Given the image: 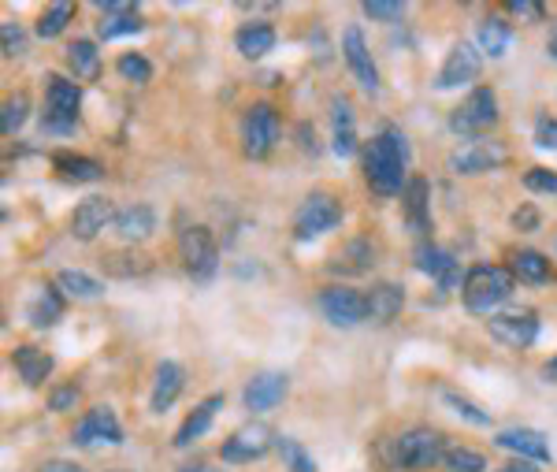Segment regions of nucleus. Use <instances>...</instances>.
<instances>
[{"label": "nucleus", "mask_w": 557, "mask_h": 472, "mask_svg": "<svg viewBox=\"0 0 557 472\" xmlns=\"http://www.w3.org/2000/svg\"><path fill=\"white\" fill-rule=\"evenodd\" d=\"M405 164H409V142L394 127L379 131L364 149V179L383 197L402 194V186H409L405 183Z\"/></svg>", "instance_id": "f257e3e1"}, {"label": "nucleus", "mask_w": 557, "mask_h": 472, "mask_svg": "<svg viewBox=\"0 0 557 472\" xmlns=\"http://www.w3.org/2000/svg\"><path fill=\"white\" fill-rule=\"evenodd\" d=\"M509 294H513V272L502 264H476V268H468L465 283H461V298H465L468 313L491 316L498 305L509 302Z\"/></svg>", "instance_id": "f03ea898"}, {"label": "nucleus", "mask_w": 557, "mask_h": 472, "mask_svg": "<svg viewBox=\"0 0 557 472\" xmlns=\"http://www.w3.org/2000/svg\"><path fill=\"white\" fill-rule=\"evenodd\" d=\"M338 223H342V201L335 194H327V190H312L294 212V238L312 242V238L335 231Z\"/></svg>", "instance_id": "7ed1b4c3"}, {"label": "nucleus", "mask_w": 557, "mask_h": 472, "mask_svg": "<svg viewBox=\"0 0 557 472\" xmlns=\"http://www.w3.org/2000/svg\"><path fill=\"white\" fill-rule=\"evenodd\" d=\"M78 108H82L78 82L64 79V75H49V86H45V119H41L45 131H56V134L75 131Z\"/></svg>", "instance_id": "20e7f679"}, {"label": "nucleus", "mask_w": 557, "mask_h": 472, "mask_svg": "<svg viewBox=\"0 0 557 472\" xmlns=\"http://www.w3.org/2000/svg\"><path fill=\"white\" fill-rule=\"evenodd\" d=\"M498 123V97H494L491 86H480L472 90L461 101V105L450 112V131L461 134V138H480Z\"/></svg>", "instance_id": "39448f33"}, {"label": "nucleus", "mask_w": 557, "mask_h": 472, "mask_svg": "<svg viewBox=\"0 0 557 472\" xmlns=\"http://www.w3.org/2000/svg\"><path fill=\"white\" fill-rule=\"evenodd\" d=\"M394 458H398L402 469L424 472L446 458V439H442V432H435V428H409V432L398 435Z\"/></svg>", "instance_id": "423d86ee"}, {"label": "nucleus", "mask_w": 557, "mask_h": 472, "mask_svg": "<svg viewBox=\"0 0 557 472\" xmlns=\"http://www.w3.org/2000/svg\"><path fill=\"white\" fill-rule=\"evenodd\" d=\"M275 142H279V112H275V105H268V101L249 105L246 116H242V149H246V157L264 160L275 149Z\"/></svg>", "instance_id": "0eeeda50"}, {"label": "nucleus", "mask_w": 557, "mask_h": 472, "mask_svg": "<svg viewBox=\"0 0 557 472\" xmlns=\"http://www.w3.org/2000/svg\"><path fill=\"white\" fill-rule=\"evenodd\" d=\"M179 257L182 268L194 279H212L220 268V246L208 227H186L179 235Z\"/></svg>", "instance_id": "6e6552de"}, {"label": "nucleus", "mask_w": 557, "mask_h": 472, "mask_svg": "<svg viewBox=\"0 0 557 472\" xmlns=\"http://www.w3.org/2000/svg\"><path fill=\"white\" fill-rule=\"evenodd\" d=\"M316 305H320V313H324L335 328H357V324L368 320V294H361V290H353V287L320 290Z\"/></svg>", "instance_id": "1a4fd4ad"}, {"label": "nucleus", "mask_w": 557, "mask_h": 472, "mask_svg": "<svg viewBox=\"0 0 557 472\" xmlns=\"http://www.w3.org/2000/svg\"><path fill=\"white\" fill-rule=\"evenodd\" d=\"M272 428L268 424H246V428H238L231 439H223L220 446V458L231 461V465H246V461H257L264 458L268 450H272Z\"/></svg>", "instance_id": "9d476101"}, {"label": "nucleus", "mask_w": 557, "mask_h": 472, "mask_svg": "<svg viewBox=\"0 0 557 472\" xmlns=\"http://www.w3.org/2000/svg\"><path fill=\"white\" fill-rule=\"evenodd\" d=\"M71 439H75L78 446H119L123 443V424L116 420V413L108 406H93L86 417L75 424V432H71Z\"/></svg>", "instance_id": "9b49d317"}, {"label": "nucleus", "mask_w": 557, "mask_h": 472, "mask_svg": "<svg viewBox=\"0 0 557 472\" xmlns=\"http://www.w3.org/2000/svg\"><path fill=\"white\" fill-rule=\"evenodd\" d=\"M483 67V53L476 49V45H468V41H457L454 49H450V56H446V64H442L439 71V90H454V86H465V82H472L476 75H480Z\"/></svg>", "instance_id": "f8f14e48"}, {"label": "nucleus", "mask_w": 557, "mask_h": 472, "mask_svg": "<svg viewBox=\"0 0 557 472\" xmlns=\"http://www.w3.org/2000/svg\"><path fill=\"white\" fill-rule=\"evenodd\" d=\"M487 328H491V339H498L502 346L524 350L539 335V320H535V313H502V316H491Z\"/></svg>", "instance_id": "ddd939ff"}, {"label": "nucleus", "mask_w": 557, "mask_h": 472, "mask_svg": "<svg viewBox=\"0 0 557 472\" xmlns=\"http://www.w3.org/2000/svg\"><path fill=\"white\" fill-rule=\"evenodd\" d=\"M502 160H506V149L498 142H468L450 153V171H457V175H480V171L498 168Z\"/></svg>", "instance_id": "4468645a"}, {"label": "nucleus", "mask_w": 557, "mask_h": 472, "mask_svg": "<svg viewBox=\"0 0 557 472\" xmlns=\"http://www.w3.org/2000/svg\"><path fill=\"white\" fill-rule=\"evenodd\" d=\"M108 223H116L112 201H108V197H86V201L71 212V235H75L78 242H90V238L101 235Z\"/></svg>", "instance_id": "2eb2a0df"}, {"label": "nucleus", "mask_w": 557, "mask_h": 472, "mask_svg": "<svg viewBox=\"0 0 557 472\" xmlns=\"http://www.w3.org/2000/svg\"><path fill=\"white\" fill-rule=\"evenodd\" d=\"M342 56H346V64H350L353 79L361 82V90L376 93L379 90V71L372 64V53H368V45H364V34L357 27H350L342 34Z\"/></svg>", "instance_id": "dca6fc26"}, {"label": "nucleus", "mask_w": 557, "mask_h": 472, "mask_svg": "<svg viewBox=\"0 0 557 472\" xmlns=\"http://www.w3.org/2000/svg\"><path fill=\"white\" fill-rule=\"evenodd\" d=\"M286 391H290V380H286V372H257L253 380L246 383V409H253V413H268V409H275L279 402L286 398Z\"/></svg>", "instance_id": "f3484780"}, {"label": "nucleus", "mask_w": 557, "mask_h": 472, "mask_svg": "<svg viewBox=\"0 0 557 472\" xmlns=\"http://www.w3.org/2000/svg\"><path fill=\"white\" fill-rule=\"evenodd\" d=\"M138 30H142V15H138L134 4H119V0L101 4V23H97V38L101 41L127 38V34H138Z\"/></svg>", "instance_id": "a211bd4d"}, {"label": "nucleus", "mask_w": 557, "mask_h": 472, "mask_svg": "<svg viewBox=\"0 0 557 472\" xmlns=\"http://www.w3.org/2000/svg\"><path fill=\"white\" fill-rule=\"evenodd\" d=\"M416 268H420L424 276L435 279L442 290H454L457 283H461V268H457L454 257L446 250H439V246H428V242L416 250Z\"/></svg>", "instance_id": "6ab92c4d"}, {"label": "nucleus", "mask_w": 557, "mask_h": 472, "mask_svg": "<svg viewBox=\"0 0 557 472\" xmlns=\"http://www.w3.org/2000/svg\"><path fill=\"white\" fill-rule=\"evenodd\" d=\"M494 443L520 454L524 461H550V446H546L543 432H535V428H506V432H498Z\"/></svg>", "instance_id": "aec40b11"}, {"label": "nucleus", "mask_w": 557, "mask_h": 472, "mask_svg": "<svg viewBox=\"0 0 557 472\" xmlns=\"http://www.w3.org/2000/svg\"><path fill=\"white\" fill-rule=\"evenodd\" d=\"M12 365H15V372H19V380H23L26 387H41L52 372V357L45 354L41 346H15Z\"/></svg>", "instance_id": "412c9836"}, {"label": "nucleus", "mask_w": 557, "mask_h": 472, "mask_svg": "<svg viewBox=\"0 0 557 472\" xmlns=\"http://www.w3.org/2000/svg\"><path fill=\"white\" fill-rule=\"evenodd\" d=\"M220 406H223V394H208L205 402H201V406H197L194 413H190V417L182 420V428L175 432V446L182 450V446H190L194 439H201V435H205L208 428H212V420H216Z\"/></svg>", "instance_id": "4be33fe9"}, {"label": "nucleus", "mask_w": 557, "mask_h": 472, "mask_svg": "<svg viewBox=\"0 0 557 472\" xmlns=\"http://www.w3.org/2000/svg\"><path fill=\"white\" fill-rule=\"evenodd\" d=\"M182 383H186V372H182V365H175V361H160V368H156V387H153V398H149V406H153V413H164V409L175 402L182 394Z\"/></svg>", "instance_id": "5701e85b"}, {"label": "nucleus", "mask_w": 557, "mask_h": 472, "mask_svg": "<svg viewBox=\"0 0 557 472\" xmlns=\"http://www.w3.org/2000/svg\"><path fill=\"white\" fill-rule=\"evenodd\" d=\"M234 49L246 56V60L268 56L275 49V27L272 23H246V27H238V34H234Z\"/></svg>", "instance_id": "b1692460"}, {"label": "nucleus", "mask_w": 557, "mask_h": 472, "mask_svg": "<svg viewBox=\"0 0 557 472\" xmlns=\"http://www.w3.org/2000/svg\"><path fill=\"white\" fill-rule=\"evenodd\" d=\"M405 294L398 283H376L368 290V320H379V324H390L394 316L402 313Z\"/></svg>", "instance_id": "393cba45"}, {"label": "nucleus", "mask_w": 557, "mask_h": 472, "mask_svg": "<svg viewBox=\"0 0 557 472\" xmlns=\"http://www.w3.org/2000/svg\"><path fill=\"white\" fill-rule=\"evenodd\" d=\"M331 127H335V153L338 157H350L357 149V123H353V108L346 97L331 101Z\"/></svg>", "instance_id": "a878e982"}, {"label": "nucleus", "mask_w": 557, "mask_h": 472, "mask_svg": "<svg viewBox=\"0 0 557 472\" xmlns=\"http://www.w3.org/2000/svg\"><path fill=\"white\" fill-rule=\"evenodd\" d=\"M116 231L127 242H145L156 231V212L149 205H130L116 216Z\"/></svg>", "instance_id": "bb28decb"}, {"label": "nucleus", "mask_w": 557, "mask_h": 472, "mask_svg": "<svg viewBox=\"0 0 557 472\" xmlns=\"http://www.w3.org/2000/svg\"><path fill=\"white\" fill-rule=\"evenodd\" d=\"M67 67H71L75 82H93L101 75V53H97V45L86 38H78L75 45H67Z\"/></svg>", "instance_id": "cd10ccee"}, {"label": "nucleus", "mask_w": 557, "mask_h": 472, "mask_svg": "<svg viewBox=\"0 0 557 472\" xmlns=\"http://www.w3.org/2000/svg\"><path fill=\"white\" fill-rule=\"evenodd\" d=\"M101 268L116 279H134V276H145L153 268V261L142 250H116V253H104Z\"/></svg>", "instance_id": "c85d7f7f"}, {"label": "nucleus", "mask_w": 557, "mask_h": 472, "mask_svg": "<svg viewBox=\"0 0 557 472\" xmlns=\"http://www.w3.org/2000/svg\"><path fill=\"white\" fill-rule=\"evenodd\" d=\"M52 168L60 171L64 179H71V183H97V179H104L101 164L90 157H78V153H56V157H52Z\"/></svg>", "instance_id": "c756f323"}, {"label": "nucleus", "mask_w": 557, "mask_h": 472, "mask_svg": "<svg viewBox=\"0 0 557 472\" xmlns=\"http://www.w3.org/2000/svg\"><path fill=\"white\" fill-rule=\"evenodd\" d=\"M405 216H409V227L416 235H428V183L424 179H409L405 186Z\"/></svg>", "instance_id": "7c9ffc66"}, {"label": "nucleus", "mask_w": 557, "mask_h": 472, "mask_svg": "<svg viewBox=\"0 0 557 472\" xmlns=\"http://www.w3.org/2000/svg\"><path fill=\"white\" fill-rule=\"evenodd\" d=\"M509 41H513L509 19H502V15H487V19L480 23V53H487V56H506Z\"/></svg>", "instance_id": "2f4dec72"}, {"label": "nucleus", "mask_w": 557, "mask_h": 472, "mask_svg": "<svg viewBox=\"0 0 557 472\" xmlns=\"http://www.w3.org/2000/svg\"><path fill=\"white\" fill-rule=\"evenodd\" d=\"M56 287L64 290L67 298H75V302H93V298H101L104 294L101 279L86 276V272H75V268L60 272V276H56Z\"/></svg>", "instance_id": "473e14b6"}, {"label": "nucleus", "mask_w": 557, "mask_h": 472, "mask_svg": "<svg viewBox=\"0 0 557 472\" xmlns=\"http://www.w3.org/2000/svg\"><path fill=\"white\" fill-rule=\"evenodd\" d=\"M513 279H520V283H546L550 279V261H546L543 253L535 250H517L513 253Z\"/></svg>", "instance_id": "72a5a7b5"}, {"label": "nucleus", "mask_w": 557, "mask_h": 472, "mask_svg": "<svg viewBox=\"0 0 557 472\" xmlns=\"http://www.w3.org/2000/svg\"><path fill=\"white\" fill-rule=\"evenodd\" d=\"M372 261H376V246H372L368 238H353L350 246L335 257L331 268H338V272H368Z\"/></svg>", "instance_id": "f704fd0d"}, {"label": "nucleus", "mask_w": 557, "mask_h": 472, "mask_svg": "<svg viewBox=\"0 0 557 472\" xmlns=\"http://www.w3.org/2000/svg\"><path fill=\"white\" fill-rule=\"evenodd\" d=\"M60 313H64V298H60L56 290H41L26 316H30L34 328H52V324L60 320Z\"/></svg>", "instance_id": "c9c22d12"}, {"label": "nucleus", "mask_w": 557, "mask_h": 472, "mask_svg": "<svg viewBox=\"0 0 557 472\" xmlns=\"http://www.w3.org/2000/svg\"><path fill=\"white\" fill-rule=\"evenodd\" d=\"M71 15H75V8L67 4V0H60V4H52V8H45L38 19V38H60L67 30V23H71Z\"/></svg>", "instance_id": "e433bc0d"}, {"label": "nucleus", "mask_w": 557, "mask_h": 472, "mask_svg": "<svg viewBox=\"0 0 557 472\" xmlns=\"http://www.w3.org/2000/svg\"><path fill=\"white\" fill-rule=\"evenodd\" d=\"M442 469L446 472H483L487 469V458L476 454V450H468V446H446Z\"/></svg>", "instance_id": "4c0bfd02"}, {"label": "nucleus", "mask_w": 557, "mask_h": 472, "mask_svg": "<svg viewBox=\"0 0 557 472\" xmlns=\"http://www.w3.org/2000/svg\"><path fill=\"white\" fill-rule=\"evenodd\" d=\"M279 458H283V465L290 472H316V461H312V454L298 443V439H290V435H283V439H279Z\"/></svg>", "instance_id": "58836bf2"}, {"label": "nucleus", "mask_w": 557, "mask_h": 472, "mask_svg": "<svg viewBox=\"0 0 557 472\" xmlns=\"http://www.w3.org/2000/svg\"><path fill=\"white\" fill-rule=\"evenodd\" d=\"M116 71L123 75L127 82H138V86H145V82H153V64L145 60L142 53H123L119 56Z\"/></svg>", "instance_id": "ea45409f"}, {"label": "nucleus", "mask_w": 557, "mask_h": 472, "mask_svg": "<svg viewBox=\"0 0 557 472\" xmlns=\"http://www.w3.org/2000/svg\"><path fill=\"white\" fill-rule=\"evenodd\" d=\"M442 402H446V406L454 409L457 417H465V420H472V424H491V413H483L480 406H472V402H468V398H461V394H454V391H446L442 394Z\"/></svg>", "instance_id": "a19ab883"}, {"label": "nucleus", "mask_w": 557, "mask_h": 472, "mask_svg": "<svg viewBox=\"0 0 557 472\" xmlns=\"http://www.w3.org/2000/svg\"><path fill=\"white\" fill-rule=\"evenodd\" d=\"M364 15L376 19V23H402L405 4H398V0H368V4H364Z\"/></svg>", "instance_id": "79ce46f5"}, {"label": "nucleus", "mask_w": 557, "mask_h": 472, "mask_svg": "<svg viewBox=\"0 0 557 472\" xmlns=\"http://www.w3.org/2000/svg\"><path fill=\"white\" fill-rule=\"evenodd\" d=\"M26 108H30L26 93H15V97H8V101H4V134H15L19 127H23V123H26Z\"/></svg>", "instance_id": "37998d69"}, {"label": "nucleus", "mask_w": 557, "mask_h": 472, "mask_svg": "<svg viewBox=\"0 0 557 472\" xmlns=\"http://www.w3.org/2000/svg\"><path fill=\"white\" fill-rule=\"evenodd\" d=\"M524 186H528L532 194H557V171L532 168L528 175H524Z\"/></svg>", "instance_id": "c03bdc74"}, {"label": "nucleus", "mask_w": 557, "mask_h": 472, "mask_svg": "<svg viewBox=\"0 0 557 472\" xmlns=\"http://www.w3.org/2000/svg\"><path fill=\"white\" fill-rule=\"evenodd\" d=\"M506 12L517 15V19H528V23H543L546 8L539 0H506Z\"/></svg>", "instance_id": "a18cd8bd"}, {"label": "nucleus", "mask_w": 557, "mask_h": 472, "mask_svg": "<svg viewBox=\"0 0 557 472\" xmlns=\"http://www.w3.org/2000/svg\"><path fill=\"white\" fill-rule=\"evenodd\" d=\"M78 406V387L75 383H64V387H56L49 398V409L52 413H67V409Z\"/></svg>", "instance_id": "49530a36"}, {"label": "nucleus", "mask_w": 557, "mask_h": 472, "mask_svg": "<svg viewBox=\"0 0 557 472\" xmlns=\"http://www.w3.org/2000/svg\"><path fill=\"white\" fill-rule=\"evenodd\" d=\"M535 142L543 145V149H557V119L543 116L535 123Z\"/></svg>", "instance_id": "de8ad7c7"}, {"label": "nucleus", "mask_w": 557, "mask_h": 472, "mask_svg": "<svg viewBox=\"0 0 557 472\" xmlns=\"http://www.w3.org/2000/svg\"><path fill=\"white\" fill-rule=\"evenodd\" d=\"M4 56H23V34L15 23H4Z\"/></svg>", "instance_id": "09e8293b"}, {"label": "nucleus", "mask_w": 557, "mask_h": 472, "mask_svg": "<svg viewBox=\"0 0 557 472\" xmlns=\"http://www.w3.org/2000/svg\"><path fill=\"white\" fill-rule=\"evenodd\" d=\"M513 227H517V231H535V227H539V212H535V209H517V212H513Z\"/></svg>", "instance_id": "8fccbe9b"}, {"label": "nucleus", "mask_w": 557, "mask_h": 472, "mask_svg": "<svg viewBox=\"0 0 557 472\" xmlns=\"http://www.w3.org/2000/svg\"><path fill=\"white\" fill-rule=\"evenodd\" d=\"M38 472H86L78 461H64V458H56V461H45Z\"/></svg>", "instance_id": "3c124183"}, {"label": "nucleus", "mask_w": 557, "mask_h": 472, "mask_svg": "<svg viewBox=\"0 0 557 472\" xmlns=\"http://www.w3.org/2000/svg\"><path fill=\"white\" fill-rule=\"evenodd\" d=\"M502 472H539V469H535V461L517 458V461H509V465H502Z\"/></svg>", "instance_id": "603ef678"}, {"label": "nucleus", "mask_w": 557, "mask_h": 472, "mask_svg": "<svg viewBox=\"0 0 557 472\" xmlns=\"http://www.w3.org/2000/svg\"><path fill=\"white\" fill-rule=\"evenodd\" d=\"M546 49H550V56L557 60V19H554V27H550V41H546Z\"/></svg>", "instance_id": "864d4df0"}, {"label": "nucleus", "mask_w": 557, "mask_h": 472, "mask_svg": "<svg viewBox=\"0 0 557 472\" xmlns=\"http://www.w3.org/2000/svg\"><path fill=\"white\" fill-rule=\"evenodd\" d=\"M546 380L557 383V357H550V365H546Z\"/></svg>", "instance_id": "5fc2aeb1"}, {"label": "nucleus", "mask_w": 557, "mask_h": 472, "mask_svg": "<svg viewBox=\"0 0 557 472\" xmlns=\"http://www.w3.org/2000/svg\"><path fill=\"white\" fill-rule=\"evenodd\" d=\"M179 472H220V469H208V465H182Z\"/></svg>", "instance_id": "6e6d98bb"}, {"label": "nucleus", "mask_w": 557, "mask_h": 472, "mask_svg": "<svg viewBox=\"0 0 557 472\" xmlns=\"http://www.w3.org/2000/svg\"><path fill=\"white\" fill-rule=\"evenodd\" d=\"M112 472H127V469H112Z\"/></svg>", "instance_id": "4d7b16f0"}]
</instances>
